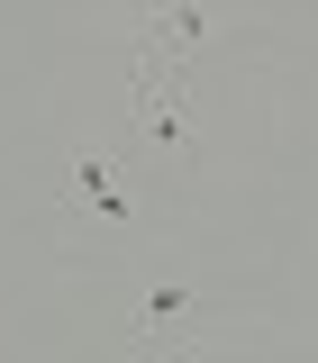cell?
Returning a JSON list of instances; mask_svg holds the SVG:
<instances>
[{
  "label": "cell",
  "mask_w": 318,
  "mask_h": 363,
  "mask_svg": "<svg viewBox=\"0 0 318 363\" xmlns=\"http://www.w3.org/2000/svg\"><path fill=\"white\" fill-rule=\"evenodd\" d=\"M128 145L146 164H191L200 155V118H191V73L136 55L128 64Z\"/></svg>",
  "instance_id": "6da1fadb"
},
{
  "label": "cell",
  "mask_w": 318,
  "mask_h": 363,
  "mask_svg": "<svg viewBox=\"0 0 318 363\" xmlns=\"http://www.w3.org/2000/svg\"><path fill=\"white\" fill-rule=\"evenodd\" d=\"M136 182L119 155H100V145H82L73 164H64V191H55V227L64 236H128L136 227Z\"/></svg>",
  "instance_id": "7a4b0ae2"
},
{
  "label": "cell",
  "mask_w": 318,
  "mask_h": 363,
  "mask_svg": "<svg viewBox=\"0 0 318 363\" xmlns=\"http://www.w3.org/2000/svg\"><path fill=\"white\" fill-rule=\"evenodd\" d=\"M200 327H209V291H200L191 272H155L128 300V318H119V354H173Z\"/></svg>",
  "instance_id": "3957f363"
},
{
  "label": "cell",
  "mask_w": 318,
  "mask_h": 363,
  "mask_svg": "<svg viewBox=\"0 0 318 363\" xmlns=\"http://www.w3.org/2000/svg\"><path fill=\"white\" fill-rule=\"evenodd\" d=\"M136 55H155V64H200V45H209V28H219V9L209 0H136Z\"/></svg>",
  "instance_id": "277c9868"
},
{
  "label": "cell",
  "mask_w": 318,
  "mask_h": 363,
  "mask_svg": "<svg viewBox=\"0 0 318 363\" xmlns=\"http://www.w3.org/2000/svg\"><path fill=\"white\" fill-rule=\"evenodd\" d=\"M100 9H136V0H100Z\"/></svg>",
  "instance_id": "5b68a950"
}]
</instances>
